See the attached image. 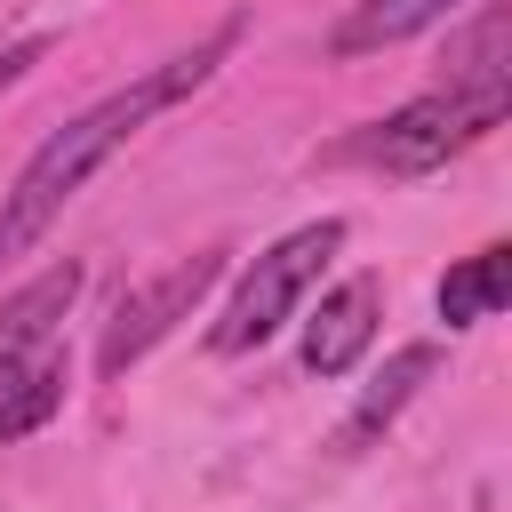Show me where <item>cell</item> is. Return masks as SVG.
Here are the masks:
<instances>
[{
    "label": "cell",
    "instance_id": "1",
    "mask_svg": "<svg viewBox=\"0 0 512 512\" xmlns=\"http://www.w3.org/2000/svg\"><path fill=\"white\" fill-rule=\"evenodd\" d=\"M232 40H240V24H224V32H208L200 48H184V56H168L160 72H144V80H128V88H112L104 104H88L80 120H64L24 168H16V184L0 192V256H24L72 200H80V184L152 120V112H168V104H184L224 56H232Z\"/></svg>",
    "mask_w": 512,
    "mask_h": 512
},
{
    "label": "cell",
    "instance_id": "2",
    "mask_svg": "<svg viewBox=\"0 0 512 512\" xmlns=\"http://www.w3.org/2000/svg\"><path fill=\"white\" fill-rule=\"evenodd\" d=\"M344 248V216H320V224H296L288 240H272L248 272H240V288H232V304H224V320L208 328V352H224V360H240V352H256V344H272L288 320H296V304H304V288L328 272V256Z\"/></svg>",
    "mask_w": 512,
    "mask_h": 512
},
{
    "label": "cell",
    "instance_id": "3",
    "mask_svg": "<svg viewBox=\"0 0 512 512\" xmlns=\"http://www.w3.org/2000/svg\"><path fill=\"white\" fill-rule=\"evenodd\" d=\"M504 104H512V88H432V96L400 104L392 120H376L368 136H352L344 152L368 160V168H384V176H432L448 152H464L472 136H488L504 120Z\"/></svg>",
    "mask_w": 512,
    "mask_h": 512
},
{
    "label": "cell",
    "instance_id": "4",
    "mask_svg": "<svg viewBox=\"0 0 512 512\" xmlns=\"http://www.w3.org/2000/svg\"><path fill=\"white\" fill-rule=\"evenodd\" d=\"M216 280H224V248H200V256L152 272L144 288H128L120 312H112V328H104V344H96V368H104V376H128L176 320H192V304H200Z\"/></svg>",
    "mask_w": 512,
    "mask_h": 512
},
{
    "label": "cell",
    "instance_id": "5",
    "mask_svg": "<svg viewBox=\"0 0 512 512\" xmlns=\"http://www.w3.org/2000/svg\"><path fill=\"white\" fill-rule=\"evenodd\" d=\"M376 312H384V280H376V272L336 280V288L320 296V312L304 320V368H312V376H344V368L368 352Z\"/></svg>",
    "mask_w": 512,
    "mask_h": 512
},
{
    "label": "cell",
    "instance_id": "6",
    "mask_svg": "<svg viewBox=\"0 0 512 512\" xmlns=\"http://www.w3.org/2000/svg\"><path fill=\"white\" fill-rule=\"evenodd\" d=\"M80 264H48V272H32L8 304H0V384L32 360V352H48V336H56V320L72 312V296H80Z\"/></svg>",
    "mask_w": 512,
    "mask_h": 512
},
{
    "label": "cell",
    "instance_id": "7",
    "mask_svg": "<svg viewBox=\"0 0 512 512\" xmlns=\"http://www.w3.org/2000/svg\"><path fill=\"white\" fill-rule=\"evenodd\" d=\"M432 368H440V344H400V352H392V360L368 376L360 408L344 416V448H368V440H376V432H384V424H392V416L416 400V384H424Z\"/></svg>",
    "mask_w": 512,
    "mask_h": 512
},
{
    "label": "cell",
    "instance_id": "8",
    "mask_svg": "<svg viewBox=\"0 0 512 512\" xmlns=\"http://www.w3.org/2000/svg\"><path fill=\"white\" fill-rule=\"evenodd\" d=\"M504 288H512V248H472L464 264H448L440 272V320L448 328H480V320H496L504 312Z\"/></svg>",
    "mask_w": 512,
    "mask_h": 512
},
{
    "label": "cell",
    "instance_id": "9",
    "mask_svg": "<svg viewBox=\"0 0 512 512\" xmlns=\"http://www.w3.org/2000/svg\"><path fill=\"white\" fill-rule=\"evenodd\" d=\"M464 0H360L336 32H328V48L336 56H360V48H392V40H408V32H424V24H448Z\"/></svg>",
    "mask_w": 512,
    "mask_h": 512
},
{
    "label": "cell",
    "instance_id": "10",
    "mask_svg": "<svg viewBox=\"0 0 512 512\" xmlns=\"http://www.w3.org/2000/svg\"><path fill=\"white\" fill-rule=\"evenodd\" d=\"M64 392H72V368H64L56 352H32V360L0 384V448L24 440V432H40V424L64 408Z\"/></svg>",
    "mask_w": 512,
    "mask_h": 512
},
{
    "label": "cell",
    "instance_id": "11",
    "mask_svg": "<svg viewBox=\"0 0 512 512\" xmlns=\"http://www.w3.org/2000/svg\"><path fill=\"white\" fill-rule=\"evenodd\" d=\"M40 56H48V32H32V40H8V48H0V96H8V88H16V80L40 64Z\"/></svg>",
    "mask_w": 512,
    "mask_h": 512
}]
</instances>
